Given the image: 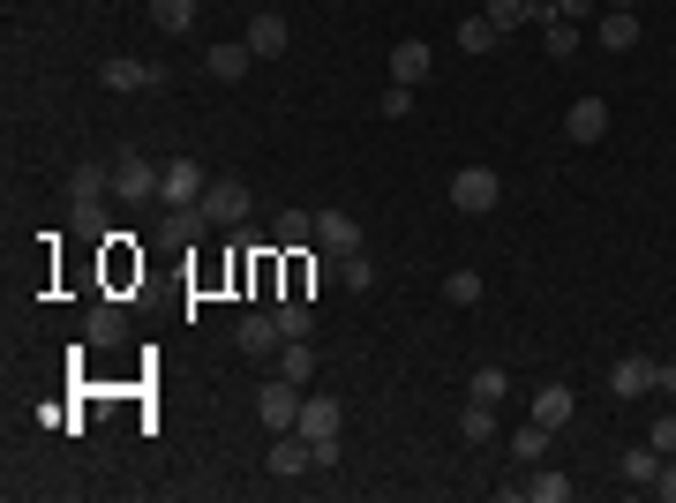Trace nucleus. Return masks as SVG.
<instances>
[{
	"mask_svg": "<svg viewBox=\"0 0 676 503\" xmlns=\"http://www.w3.org/2000/svg\"><path fill=\"white\" fill-rule=\"evenodd\" d=\"M377 113H383V121H406V113H414V84H391L377 98Z\"/></svg>",
	"mask_w": 676,
	"mask_h": 503,
	"instance_id": "nucleus-35",
	"label": "nucleus"
},
{
	"mask_svg": "<svg viewBox=\"0 0 676 503\" xmlns=\"http://www.w3.org/2000/svg\"><path fill=\"white\" fill-rule=\"evenodd\" d=\"M646 444H654L662 459H676V414H662V420H654V428H646Z\"/></svg>",
	"mask_w": 676,
	"mask_h": 503,
	"instance_id": "nucleus-36",
	"label": "nucleus"
},
{
	"mask_svg": "<svg viewBox=\"0 0 676 503\" xmlns=\"http://www.w3.org/2000/svg\"><path fill=\"white\" fill-rule=\"evenodd\" d=\"M286 39H294V31H286V15H271V8L249 23V53H255V61H279V53H286Z\"/></svg>",
	"mask_w": 676,
	"mask_h": 503,
	"instance_id": "nucleus-16",
	"label": "nucleus"
},
{
	"mask_svg": "<svg viewBox=\"0 0 676 503\" xmlns=\"http://www.w3.org/2000/svg\"><path fill=\"white\" fill-rule=\"evenodd\" d=\"M98 84H106V90H121V98H128V90H159L166 76H159L151 61H128V53H113V61H98Z\"/></svg>",
	"mask_w": 676,
	"mask_h": 503,
	"instance_id": "nucleus-7",
	"label": "nucleus"
},
{
	"mask_svg": "<svg viewBox=\"0 0 676 503\" xmlns=\"http://www.w3.org/2000/svg\"><path fill=\"white\" fill-rule=\"evenodd\" d=\"M654 391H662V398L676 406V361H654Z\"/></svg>",
	"mask_w": 676,
	"mask_h": 503,
	"instance_id": "nucleus-39",
	"label": "nucleus"
},
{
	"mask_svg": "<svg viewBox=\"0 0 676 503\" xmlns=\"http://www.w3.org/2000/svg\"><path fill=\"white\" fill-rule=\"evenodd\" d=\"M497 45H504V31H497L489 15H466L459 23V53H497Z\"/></svg>",
	"mask_w": 676,
	"mask_h": 503,
	"instance_id": "nucleus-26",
	"label": "nucleus"
},
{
	"mask_svg": "<svg viewBox=\"0 0 676 503\" xmlns=\"http://www.w3.org/2000/svg\"><path fill=\"white\" fill-rule=\"evenodd\" d=\"M519 496H526V503H571V481H564L556 466H526V481H519Z\"/></svg>",
	"mask_w": 676,
	"mask_h": 503,
	"instance_id": "nucleus-17",
	"label": "nucleus"
},
{
	"mask_svg": "<svg viewBox=\"0 0 676 503\" xmlns=\"http://www.w3.org/2000/svg\"><path fill=\"white\" fill-rule=\"evenodd\" d=\"M338 286L369 294V286H377V263H369V255H346V263H338Z\"/></svg>",
	"mask_w": 676,
	"mask_h": 503,
	"instance_id": "nucleus-34",
	"label": "nucleus"
},
{
	"mask_svg": "<svg viewBox=\"0 0 676 503\" xmlns=\"http://www.w3.org/2000/svg\"><path fill=\"white\" fill-rule=\"evenodd\" d=\"M617 8H632V0H617Z\"/></svg>",
	"mask_w": 676,
	"mask_h": 503,
	"instance_id": "nucleus-41",
	"label": "nucleus"
},
{
	"mask_svg": "<svg viewBox=\"0 0 676 503\" xmlns=\"http://www.w3.org/2000/svg\"><path fill=\"white\" fill-rule=\"evenodd\" d=\"M497 204H504V181H497V166H459V173H451V210H466V218H489Z\"/></svg>",
	"mask_w": 676,
	"mask_h": 503,
	"instance_id": "nucleus-1",
	"label": "nucleus"
},
{
	"mask_svg": "<svg viewBox=\"0 0 676 503\" xmlns=\"http://www.w3.org/2000/svg\"><path fill=\"white\" fill-rule=\"evenodd\" d=\"M271 369H279L286 383H301V391H308V383H316V346H308V338H286V346L271 353Z\"/></svg>",
	"mask_w": 676,
	"mask_h": 503,
	"instance_id": "nucleus-15",
	"label": "nucleus"
},
{
	"mask_svg": "<svg viewBox=\"0 0 676 503\" xmlns=\"http://www.w3.org/2000/svg\"><path fill=\"white\" fill-rule=\"evenodd\" d=\"M151 23H159V31H188V23H196V0H151Z\"/></svg>",
	"mask_w": 676,
	"mask_h": 503,
	"instance_id": "nucleus-32",
	"label": "nucleus"
},
{
	"mask_svg": "<svg viewBox=\"0 0 676 503\" xmlns=\"http://www.w3.org/2000/svg\"><path fill=\"white\" fill-rule=\"evenodd\" d=\"M549 436H556V428H542V420H526V428L511 436V459H519V466H542V451H549Z\"/></svg>",
	"mask_w": 676,
	"mask_h": 503,
	"instance_id": "nucleus-27",
	"label": "nucleus"
},
{
	"mask_svg": "<svg viewBox=\"0 0 676 503\" xmlns=\"http://www.w3.org/2000/svg\"><path fill=\"white\" fill-rule=\"evenodd\" d=\"M489 23H497V31H526V23H542V0H489Z\"/></svg>",
	"mask_w": 676,
	"mask_h": 503,
	"instance_id": "nucleus-23",
	"label": "nucleus"
},
{
	"mask_svg": "<svg viewBox=\"0 0 676 503\" xmlns=\"http://www.w3.org/2000/svg\"><path fill=\"white\" fill-rule=\"evenodd\" d=\"M301 436L316 444V436H346V406H338L331 391H301V420H294Z\"/></svg>",
	"mask_w": 676,
	"mask_h": 503,
	"instance_id": "nucleus-5",
	"label": "nucleus"
},
{
	"mask_svg": "<svg viewBox=\"0 0 676 503\" xmlns=\"http://www.w3.org/2000/svg\"><path fill=\"white\" fill-rule=\"evenodd\" d=\"M542 45H549V61H571V53H579V23L556 15L549 0H542Z\"/></svg>",
	"mask_w": 676,
	"mask_h": 503,
	"instance_id": "nucleus-18",
	"label": "nucleus"
},
{
	"mask_svg": "<svg viewBox=\"0 0 676 503\" xmlns=\"http://www.w3.org/2000/svg\"><path fill=\"white\" fill-rule=\"evenodd\" d=\"M617 473H624L632 489H654V473H662V451H654V444H639V451H624V459H617Z\"/></svg>",
	"mask_w": 676,
	"mask_h": 503,
	"instance_id": "nucleus-25",
	"label": "nucleus"
},
{
	"mask_svg": "<svg viewBox=\"0 0 676 503\" xmlns=\"http://www.w3.org/2000/svg\"><path fill=\"white\" fill-rule=\"evenodd\" d=\"M271 241L301 255L308 241H316V218H308V210H279V218H271Z\"/></svg>",
	"mask_w": 676,
	"mask_h": 503,
	"instance_id": "nucleus-21",
	"label": "nucleus"
},
{
	"mask_svg": "<svg viewBox=\"0 0 676 503\" xmlns=\"http://www.w3.org/2000/svg\"><path fill=\"white\" fill-rule=\"evenodd\" d=\"M204 218L211 226H241L249 218V181H211L204 188Z\"/></svg>",
	"mask_w": 676,
	"mask_h": 503,
	"instance_id": "nucleus-9",
	"label": "nucleus"
},
{
	"mask_svg": "<svg viewBox=\"0 0 676 503\" xmlns=\"http://www.w3.org/2000/svg\"><path fill=\"white\" fill-rule=\"evenodd\" d=\"M504 391H511L504 369H473V383H466V398H481V406H504Z\"/></svg>",
	"mask_w": 676,
	"mask_h": 503,
	"instance_id": "nucleus-31",
	"label": "nucleus"
},
{
	"mask_svg": "<svg viewBox=\"0 0 676 503\" xmlns=\"http://www.w3.org/2000/svg\"><path fill=\"white\" fill-rule=\"evenodd\" d=\"M204 68H211L218 84H241V76H249V68H255L249 39H226V45H211V53H204Z\"/></svg>",
	"mask_w": 676,
	"mask_h": 503,
	"instance_id": "nucleus-14",
	"label": "nucleus"
},
{
	"mask_svg": "<svg viewBox=\"0 0 676 503\" xmlns=\"http://www.w3.org/2000/svg\"><path fill=\"white\" fill-rule=\"evenodd\" d=\"M204 188H211V181L196 173V158H173L166 181H159V204H166V210H188V204H204Z\"/></svg>",
	"mask_w": 676,
	"mask_h": 503,
	"instance_id": "nucleus-6",
	"label": "nucleus"
},
{
	"mask_svg": "<svg viewBox=\"0 0 676 503\" xmlns=\"http://www.w3.org/2000/svg\"><path fill=\"white\" fill-rule=\"evenodd\" d=\"M301 473H316V444H308L301 428H286V436L271 444V481H301Z\"/></svg>",
	"mask_w": 676,
	"mask_h": 503,
	"instance_id": "nucleus-8",
	"label": "nucleus"
},
{
	"mask_svg": "<svg viewBox=\"0 0 676 503\" xmlns=\"http://www.w3.org/2000/svg\"><path fill=\"white\" fill-rule=\"evenodd\" d=\"M316 249L338 255V263L361 255V218H353V210H316Z\"/></svg>",
	"mask_w": 676,
	"mask_h": 503,
	"instance_id": "nucleus-4",
	"label": "nucleus"
},
{
	"mask_svg": "<svg viewBox=\"0 0 676 503\" xmlns=\"http://www.w3.org/2000/svg\"><path fill=\"white\" fill-rule=\"evenodd\" d=\"M646 496H662V503H676V459H662V473H654V489Z\"/></svg>",
	"mask_w": 676,
	"mask_h": 503,
	"instance_id": "nucleus-38",
	"label": "nucleus"
},
{
	"mask_svg": "<svg viewBox=\"0 0 676 503\" xmlns=\"http://www.w3.org/2000/svg\"><path fill=\"white\" fill-rule=\"evenodd\" d=\"M128 338V308L121 300H98V308H90V346H121Z\"/></svg>",
	"mask_w": 676,
	"mask_h": 503,
	"instance_id": "nucleus-22",
	"label": "nucleus"
},
{
	"mask_svg": "<svg viewBox=\"0 0 676 503\" xmlns=\"http://www.w3.org/2000/svg\"><path fill=\"white\" fill-rule=\"evenodd\" d=\"M331 8H346V0H331Z\"/></svg>",
	"mask_w": 676,
	"mask_h": 503,
	"instance_id": "nucleus-42",
	"label": "nucleus"
},
{
	"mask_svg": "<svg viewBox=\"0 0 676 503\" xmlns=\"http://www.w3.org/2000/svg\"><path fill=\"white\" fill-rule=\"evenodd\" d=\"M564 135H571V143H601V135H609V106H601V98H571Z\"/></svg>",
	"mask_w": 676,
	"mask_h": 503,
	"instance_id": "nucleus-13",
	"label": "nucleus"
},
{
	"mask_svg": "<svg viewBox=\"0 0 676 503\" xmlns=\"http://www.w3.org/2000/svg\"><path fill=\"white\" fill-rule=\"evenodd\" d=\"M571 406H579V398H571V383H542V391H534V420H542V428H564Z\"/></svg>",
	"mask_w": 676,
	"mask_h": 503,
	"instance_id": "nucleus-19",
	"label": "nucleus"
},
{
	"mask_svg": "<svg viewBox=\"0 0 676 503\" xmlns=\"http://www.w3.org/2000/svg\"><path fill=\"white\" fill-rule=\"evenodd\" d=\"M601 45H609V53H632L639 45V15L632 8H609V15H601Z\"/></svg>",
	"mask_w": 676,
	"mask_h": 503,
	"instance_id": "nucleus-24",
	"label": "nucleus"
},
{
	"mask_svg": "<svg viewBox=\"0 0 676 503\" xmlns=\"http://www.w3.org/2000/svg\"><path fill=\"white\" fill-rule=\"evenodd\" d=\"M159 181H166V166H151V158H135V151L113 158V196H121V204H159Z\"/></svg>",
	"mask_w": 676,
	"mask_h": 503,
	"instance_id": "nucleus-2",
	"label": "nucleus"
},
{
	"mask_svg": "<svg viewBox=\"0 0 676 503\" xmlns=\"http://www.w3.org/2000/svg\"><path fill=\"white\" fill-rule=\"evenodd\" d=\"M556 15H571V23H579V15H593V0H549Z\"/></svg>",
	"mask_w": 676,
	"mask_h": 503,
	"instance_id": "nucleus-40",
	"label": "nucleus"
},
{
	"mask_svg": "<svg viewBox=\"0 0 676 503\" xmlns=\"http://www.w3.org/2000/svg\"><path fill=\"white\" fill-rule=\"evenodd\" d=\"M233 346H241V353H255V361H271V353L286 346V331H279V316H271V308H255V316H241Z\"/></svg>",
	"mask_w": 676,
	"mask_h": 503,
	"instance_id": "nucleus-10",
	"label": "nucleus"
},
{
	"mask_svg": "<svg viewBox=\"0 0 676 503\" xmlns=\"http://www.w3.org/2000/svg\"><path fill=\"white\" fill-rule=\"evenodd\" d=\"M428 76H436V53H428L422 39L391 45V84H428Z\"/></svg>",
	"mask_w": 676,
	"mask_h": 503,
	"instance_id": "nucleus-12",
	"label": "nucleus"
},
{
	"mask_svg": "<svg viewBox=\"0 0 676 503\" xmlns=\"http://www.w3.org/2000/svg\"><path fill=\"white\" fill-rule=\"evenodd\" d=\"M444 300H451V308H473V300H481V271H451V278H444Z\"/></svg>",
	"mask_w": 676,
	"mask_h": 503,
	"instance_id": "nucleus-33",
	"label": "nucleus"
},
{
	"mask_svg": "<svg viewBox=\"0 0 676 503\" xmlns=\"http://www.w3.org/2000/svg\"><path fill=\"white\" fill-rule=\"evenodd\" d=\"M255 420L271 428V436H286L301 420V383H286V376H271L263 391H255Z\"/></svg>",
	"mask_w": 676,
	"mask_h": 503,
	"instance_id": "nucleus-3",
	"label": "nucleus"
},
{
	"mask_svg": "<svg viewBox=\"0 0 676 503\" xmlns=\"http://www.w3.org/2000/svg\"><path fill=\"white\" fill-rule=\"evenodd\" d=\"M271 316H279V331H286V338H308V331H316V316H308V294H294V300H279V308H271Z\"/></svg>",
	"mask_w": 676,
	"mask_h": 503,
	"instance_id": "nucleus-30",
	"label": "nucleus"
},
{
	"mask_svg": "<svg viewBox=\"0 0 676 503\" xmlns=\"http://www.w3.org/2000/svg\"><path fill=\"white\" fill-rule=\"evenodd\" d=\"M459 436H466V444H489V436H497V406L466 398V414H459Z\"/></svg>",
	"mask_w": 676,
	"mask_h": 503,
	"instance_id": "nucleus-28",
	"label": "nucleus"
},
{
	"mask_svg": "<svg viewBox=\"0 0 676 503\" xmlns=\"http://www.w3.org/2000/svg\"><path fill=\"white\" fill-rule=\"evenodd\" d=\"M106 188H113V166H76V181H68V196H76V204H98Z\"/></svg>",
	"mask_w": 676,
	"mask_h": 503,
	"instance_id": "nucleus-29",
	"label": "nucleus"
},
{
	"mask_svg": "<svg viewBox=\"0 0 676 503\" xmlns=\"http://www.w3.org/2000/svg\"><path fill=\"white\" fill-rule=\"evenodd\" d=\"M211 233V218H204V204H188V210H166L159 218V241H204Z\"/></svg>",
	"mask_w": 676,
	"mask_h": 503,
	"instance_id": "nucleus-20",
	"label": "nucleus"
},
{
	"mask_svg": "<svg viewBox=\"0 0 676 503\" xmlns=\"http://www.w3.org/2000/svg\"><path fill=\"white\" fill-rule=\"evenodd\" d=\"M646 391H654V361H646V353H624V361L609 369V398L632 406V398H646Z\"/></svg>",
	"mask_w": 676,
	"mask_h": 503,
	"instance_id": "nucleus-11",
	"label": "nucleus"
},
{
	"mask_svg": "<svg viewBox=\"0 0 676 503\" xmlns=\"http://www.w3.org/2000/svg\"><path fill=\"white\" fill-rule=\"evenodd\" d=\"M338 459H346V444H338V436H316V473H331Z\"/></svg>",
	"mask_w": 676,
	"mask_h": 503,
	"instance_id": "nucleus-37",
	"label": "nucleus"
}]
</instances>
